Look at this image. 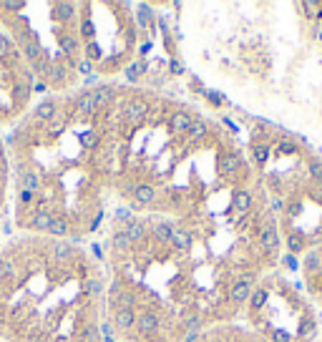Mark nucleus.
<instances>
[{"label":"nucleus","mask_w":322,"mask_h":342,"mask_svg":"<svg viewBox=\"0 0 322 342\" xmlns=\"http://www.w3.org/2000/svg\"><path fill=\"white\" fill-rule=\"evenodd\" d=\"M232 119H211L179 91L118 83L114 108V201L131 214L222 212L224 189L242 187L244 158Z\"/></svg>","instance_id":"3"},{"label":"nucleus","mask_w":322,"mask_h":342,"mask_svg":"<svg viewBox=\"0 0 322 342\" xmlns=\"http://www.w3.org/2000/svg\"><path fill=\"white\" fill-rule=\"evenodd\" d=\"M285 264H287L290 269H294V267H297V259H294V257H287V259H285Z\"/></svg>","instance_id":"13"},{"label":"nucleus","mask_w":322,"mask_h":342,"mask_svg":"<svg viewBox=\"0 0 322 342\" xmlns=\"http://www.w3.org/2000/svg\"><path fill=\"white\" fill-rule=\"evenodd\" d=\"M310 174H312V179H317L322 184V161H312L310 164Z\"/></svg>","instance_id":"12"},{"label":"nucleus","mask_w":322,"mask_h":342,"mask_svg":"<svg viewBox=\"0 0 322 342\" xmlns=\"http://www.w3.org/2000/svg\"><path fill=\"white\" fill-rule=\"evenodd\" d=\"M38 101V86L15 40L0 26V133L5 136Z\"/></svg>","instance_id":"6"},{"label":"nucleus","mask_w":322,"mask_h":342,"mask_svg":"<svg viewBox=\"0 0 322 342\" xmlns=\"http://www.w3.org/2000/svg\"><path fill=\"white\" fill-rule=\"evenodd\" d=\"M305 267H307L310 272H312V269L317 272V269H320V257H317V254H307V257H305Z\"/></svg>","instance_id":"11"},{"label":"nucleus","mask_w":322,"mask_h":342,"mask_svg":"<svg viewBox=\"0 0 322 342\" xmlns=\"http://www.w3.org/2000/svg\"><path fill=\"white\" fill-rule=\"evenodd\" d=\"M277 151H280V154H297V146H294L292 141H287V139H282V141H280V144H277Z\"/></svg>","instance_id":"10"},{"label":"nucleus","mask_w":322,"mask_h":342,"mask_svg":"<svg viewBox=\"0 0 322 342\" xmlns=\"http://www.w3.org/2000/svg\"><path fill=\"white\" fill-rule=\"evenodd\" d=\"M0 26L20 48L38 94L66 96L93 86L81 31V0H0Z\"/></svg>","instance_id":"5"},{"label":"nucleus","mask_w":322,"mask_h":342,"mask_svg":"<svg viewBox=\"0 0 322 342\" xmlns=\"http://www.w3.org/2000/svg\"><path fill=\"white\" fill-rule=\"evenodd\" d=\"M118 83L38 96L5 133L10 219L18 234L81 244L101 234L114 204Z\"/></svg>","instance_id":"2"},{"label":"nucleus","mask_w":322,"mask_h":342,"mask_svg":"<svg viewBox=\"0 0 322 342\" xmlns=\"http://www.w3.org/2000/svg\"><path fill=\"white\" fill-rule=\"evenodd\" d=\"M287 247H290V252L294 254H299L302 249H305V239H302V234H297V232H292L290 237H287Z\"/></svg>","instance_id":"8"},{"label":"nucleus","mask_w":322,"mask_h":342,"mask_svg":"<svg viewBox=\"0 0 322 342\" xmlns=\"http://www.w3.org/2000/svg\"><path fill=\"white\" fill-rule=\"evenodd\" d=\"M312 332H315V322H312L310 317H305V320L299 322V330H297V335L307 337V335H312Z\"/></svg>","instance_id":"9"},{"label":"nucleus","mask_w":322,"mask_h":342,"mask_svg":"<svg viewBox=\"0 0 322 342\" xmlns=\"http://www.w3.org/2000/svg\"><path fill=\"white\" fill-rule=\"evenodd\" d=\"M0 242H3V239H0Z\"/></svg>","instance_id":"14"},{"label":"nucleus","mask_w":322,"mask_h":342,"mask_svg":"<svg viewBox=\"0 0 322 342\" xmlns=\"http://www.w3.org/2000/svg\"><path fill=\"white\" fill-rule=\"evenodd\" d=\"M0 342H109L93 247L38 234L0 242Z\"/></svg>","instance_id":"4"},{"label":"nucleus","mask_w":322,"mask_h":342,"mask_svg":"<svg viewBox=\"0 0 322 342\" xmlns=\"http://www.w3.org/2000/svg\"><path fill=\"white\" fill-rule=\"evenodd\" d=\"M222 212L151 217L111 209L93 252L106 272L109 342H194L239 305L257 272L222 249Z\"/></svg>","instance_id":"1"},{"label":"nucleus","mask_w":322,"mask_h":342,"mask_svg":"<svg viewBox=\"0 0 322 342\" xmlns=\"http://www.w3.org/2000/svg\"><path fill=\"white\" fill-rule=\"evenodd\" d=\"M5 214H10V171H8L5 136L0 133V219Z\"/></svg>","instance_id":"7"}]
</instances>
